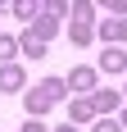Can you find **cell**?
<instances>
[{"mask_svg": "<svg viewBox=\"0 0 127 132\" xmlns=\"http://www.w3.org/2000/svg\"><path fill=\"white\" fill-rule=\"evenodd\" d=\"M95 132H118V123H100V128H95Z\"/></svg>", "mask_w": 127, "mask_h": 132, "instance_id": "obj_1", "label": "cell"}]
</instances>
